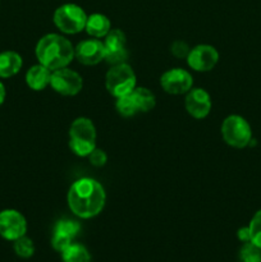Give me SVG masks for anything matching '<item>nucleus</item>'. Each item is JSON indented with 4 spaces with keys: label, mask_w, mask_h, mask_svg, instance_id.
Returning <instances> with one entry per match:
<instances>
[{
    "label": "nucleus",
    "mask_w": 261,
    "mask_h": 262,
    "mask_svg": "<svg viewBox=\"0 0 261 262\" xmlns=\"http://www.w3.org/2000/svg\"><path fill=\"white\" fill-rule=\"evenodd\" d=\"M106 201L104 187L92 178H81L68 189L67 202L71 211L81 219H91L102 211Z\"/></svg>",
    "instance_id": "obj_1"
},
{
    "label": "nucleus",
    "mask_w": 261,
    "mask_h": 262,
    "mask_svg": "<svg viewBox=\"0 0 261 262\" xmlns=\"http://www.w3.org/2000/svg\"><path fill=\"white\" fill-rule=\"evenodd\" d=\"M35 54L38 63L50 71H56L71 64L74 59V48L64 36L48 33L38 40Z\"/></svg>",
    "instance_id": "obj_2"
},
{
    "label": "nucleus",
    "mask_w": 261,
    "mask_h": 262,
    "mask_svg": "<svg viewBox=\"0 0 261 262\" xmlns=\"http://www.w3.org/2000/svg\"><path fill=\"white\" fill-rule=\"evenodd\" d=\"M69 147L79 158H87L96 148V128L91 119L79 117L72 122Z\"/></svg>",
    "instance_id": "obj_3"
},
{
    "label": "nucleus",
    "mask_w": 261,
    "mask_h": 262,
    "mask_svg": "<svg viewBox=\"0 0 261 262\" xmlns=\"http://www.w3.org/2000/svg\"><path fill=\"white\" fill-rule=\"evenodd\" d=\"M105 87L115 99L130 94L137 87V78L132 67L127 63L112 66L105 76Z\"/></svg>",
    "instance_id": "obj_4"
},
{
    "label": "nucleus",
    "mask_w": 261,
    "mask_h": 262,
    "mask_svg": "<svg viewBox=\"0 0 261 262\" xmlns=\"http://www.w3.org/2000/svg\"><path fill=\"white\" fill-rule=\"evenodd\" d=\"M87 17L89 15L79 5L73 4V3H67V4L56 8L53 15V20L55 27L63 33L76 35V33L84 30Z\"/></svg>",
    "instance_id": "obj_5"
},
{
    "label": "nucleus",
    "mask_w": 261,
    "mask_h": 262,
    "mask_svg": "<svg viewBox=\"0 0 261 262\" xmlns=\"http://www.w3.org/2000/svg\"><path fill=\"white\" fill-rule=\"evenodd\" d=\"M222 136L225 143L234 148H245L252 141V130L247 120L241 115H229L223 120Z\"/></svg>",
    "instance_id": "obj_6"
},
{
    "label": "nucleus",
    "mask_w": 261,
    "mask_h": 262,
    "mask_svg": "<svg viewBox=\"0 0 261 262\" xmlns=\"http://www.w3.org/2000/svg\"><path fill=\"white\" fill-rule=\"evenodd\" d=\"M50 86L56 94L63 95V96H74L81 92L83 87V79L81 74L77 73L76 71L64 67V68L51 72Z\"/></svg>",
    "instance_id": "obj_7"
},
{
    "label": "nucleus",
    "mask_w": 261,
    "mask_h": 262,
    "mask_svg": "<svg viewBox=\"0 0 261 262\" xmlns=\"http://www.w3.org/2000/svg\"><path fill=\"white\" fill-rule=\"evenodd\" d=\"M27 233V220L14 209L0 211V237L14 242Z\"/></svg>",
    "instance_id": "obj_8"
},
{
    "label": "nucleus",
    "mask_w": 261,
    "mask_h": 262,
    "mask_svg": "<svg viewBox=\"0 0 261 262\" xmlns=\"http://www.w3.org/2000/svg\"><path fill=\"white\" fill-rule=\"evenodd\" d=\"M104 38L105 40L102 41L105 46L104 60L112 66L125 63L128 58V51L125 48L127 38H125L124 32L120 30H110Z\"/></svg>",
    "instance_id": "obj_9"
},
{
    "label": "nucleus",
    "mask_w": 261,
    "mask_h": 262,
    "mask_svg": "<svg viewBox=\"0 0 261 262\" xmlns=\"http://www.w3.org/2000/svg\"><path fill=\"white\" fill-rule=\"evenodd\" d=\"M160 84L166 94L183 95L193 86V77L183 68H173L164 72L160 77Z\"/></svg>",
    "instance_id": "obj_10"
},
{
    "label": "nucleus",
    "mask_w": 261,
    "mask_h": 262,
    "mask_svg": "<svg viewBox=\"0 0 261 262\" xmlns=\"http://www.w3.org/2000/svg\"><path fill=\"white\" fill-rule=\"evenodd\" d=\"M186 59L188 67L193 71L209 72L214 69L219 61V53L214 46L201 43L192 48Z\"/></svg>",
    "instance_id": "obj_11"
},
{
    "label": "nucleus",
    "mask_w": 261,
    "mask_h": 262,
    "mask_svg": "<svg viewBox=\"0 0 261 262\" xmlns=\"http://www.w3.org/2000/svg\"><path fill=\"white\" fill-rule=\"evenodd\" d=\"M81 232V225L77 220L73 219H60L56 222L54 227L51 246L56 252H63L67 247L73 243L74 238Z\"/></svg>",
    "instance_id": "obj_12"
},
{
    "label": "nucleus",
    "mask_w": 261,
    "mask_h": 262,
    "mask_svg": "<svg viewBox=\"0 0 261 262\" xmlns=\"http://www.w3.org/2000/svg\"><path fill=\"white\" fill-rule=\"evenodd\" d=\"M184 106L187 113L194 119H204L211 112V97L204 89H191L186 95Z\"/></svg>",
    "instance_id": "obj_13"
},
{
    "label": "nucleus",
    "mask_w": 261,
    "mask_h": 262,
    "mask_svg": "<svg viewBox=\"0 0 261 262\" xmlns=\"http://www.w3.org/2000/svg\"><path fill=\"white\" fill-rule=\"evenodd\" d=\"M74 58L83 66H96L105 58V46L99 38L83 40L74 48Z\"/></svg>",
    "instance_id": "obj_14"
},
{
    "label": "nucleus",
    "mask_w": 261,
    "mask_h": 262,
    "mask_svg": "<svg viewBox=\"0 0 261 262\" xmlns=\"http://www.w3.org/2000/svg\"><path fill=\"white\" fill-rule=\"evenodd\" d=\"M51 72L40 63L32 66L26 73V83L33 91H42L50 84Z\"/></svg>",
    "instance_id": "obj_15"
},
{
    "label": "nucleus",
    "mask_w": 261,
    "mask_h": 262,
    "mask_svg": "<svg viewBox=\"0 0 261 262\" xmlns=\"http://www.w3.org/2000/svg\"><path fill=\"white\" fill-rule=\"evenodd\" d=\"M23 59L12 50L0 53V78H10L22 69Z\"/></svg>",
    "instance_id": "obj_16"
},
{
    "label": "nucleus",
    "mask_w": 261,
    "mask_h": 262,
    "mask_svg": "<svg viewBox=\"0 0 261 262\" xmlns=\"http://www.w3.org/2000/svg\"><path fill=\"white\" fill-rule=\"evenodd\" d=\"M84 30L91 37L102 38L112 30V23L106 15L101 14V13H94V14L87 17Z\"/></svg>",
    "instance_id": "obj_17"
},
{
    "label": "nucleus",
    "mask_w": 261,
    "mask_h": 262,
    "mask_svg": "<svg viewBox=\"0 0 261 262\" xmlns=\"http://www.w3.org/2000/svg\"><path fill=\"white\" fill-rule=\"evenodd\" d=\"M132 96L135 99L136 104H137L138 110L141 113H147L155 107L156 105V97L153 92L146 87H136L132 92Z\"/></svg>",
    "instance_id": "obj_18"
},
{
    "label": "nucleus",
    "mask_w": 261,
    "mask_h": 262,
    "mask_svg": "<svg viewBox=\"0 0 261 262\" xmlns=\"http://www.w3.org/2000/svg\"><path fill=\"white\" fill-rule=\"evenodd\" d=\"M63 262H91V255L83 245L72 243L61 252Z\"/></svg>",
    "instance_id": "obj_19"
},
{
    "label": "nucleus",
    "mask_w": 261,
    "mask_h": 262,
    "mask_svg": "<svg viewBox=\"0 0 261 262\" xmlns=\"http://www.w3.org/2000/svg\"><path fill=\"white\" fill-rule=\"evenodd\" d=\"M115 109H117V112L124 118H130L133 117V115L137 114V113H140L132 94L118 97L117 102H115Z\"/></svg>",
    "instance_id": "obj_20"
},
{
    "label": "nucleus",
    "mask_w": 261,
    "mask_h": 262,
    "mask_svg": "<svg viewBox=\"0 0 261 262\" xmlns=\"http://www.w3.org/2000/svg\"><path fill=\"white\" fill-rule=\"evenodd\" d=\"M13 248H14L15 255L20 258H31L33 256V253H35L33 241L31 238H28L27 235H23V237L15 239L13 242Z\"/></svg>",
    "instance_id": "obj_21"
},
{
    "label": "nucleus",
    "mask_w": 261,
    "mask_h": 262,
    "mask_svg": "<svg viewBox=\"0 0 261 262\" xmlns=\"http://www.w3.org/2000/svg\"><path fill=\"white\" fill-rule=\"evenodd\" d=\"M240 262H261V248L252 242L243 243L240 250Z\"/></svg>",
    "instance_id": "obj_22"
},
{
    "label": "nucleus",
    "mask_w": 261,
    "mask_h": 262,
    "mask_svg": "<svg viewBox=\"0 0 261 262\" xmlns=\"http://www.w3.org/2000/svg\"><path fill=\"white\" fill-rule=\"evenodd\" d=\"M251 233V242L261 248V210H258L248 224Z\"/></svg>",
    "instance_id": "obj_23"
},
{
    "label": "nucleus",
    "mask_w": 261,
    "mask_h": 262,
    "mask_svg": "<svg viewBox=\"0 0 261 262\" xmlns=\"http://www.w3.org/2000/svg\"><path fill=\"white\" fill-rule=\"evenodd\" d=\"M189 50H191V49H189V46L187 45V42H184V41H182V40L174 41L170 46L171 54H173V55L178 59L187 58Z\"/></svg>",
    "instance_id": "obj_24"
},
{
    "label": "nucleus",
    "mask_w": 261,
    "mask_h": 262,
    "mask_svg": "<svg viewBox=\"0 0 261 262\" xmlns=\"http://www.w3.org/2000/svg\"><path fill=\"white\" fill-rule=\"evenodd\" d=\"M87 158H89L90 163H91L94 166H96V168L104 166L105 164H106V160H107L106 152H105L104 150H101V148H97V147L95 148V150L92 151V152L90 154Z\"/></svg>",
    "instance_id": "obj_25"
},
{
    "label": "nucleus",
    "mask_w": 261,
    "mask_h": 262,
    "mask_svg": "<svg viewBox=\"0 0 261 262\" xmlns=\"http://www.w3.org/2000/svg\"><path fill=\"white\" fill-rule=\"evenodd\" d=\"M237 237H238V239H240L242 243L251 242L250 228H248V227L240 228V229H238V232H237Z\"/></svg>",
    "instance_id": "obj_26"
},
{
    "label": "nucleus",
    "mask_w": 261,
    "mask_h": 262,
    "mask_svg": "<svg viewBox=\"0 0 261 262\" xmlns=\"http://www.w3.org/2000/svg\"><path fill=\"white\" fill-rule=\"evenodd\" d=\"M5 96H7V91H5V86L3 84V82L0 81V106L4 104Z\"/></svg>",
    "instance_id": "obj_27"
}]
</instances>
